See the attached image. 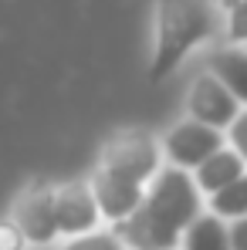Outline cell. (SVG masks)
I'll use <instances>...</instances> for the list:
<instances>
[{"instance_id":"cell-9","label":"cell","mask_w":247,"mask_h":250,"mask_svg":"<svg viewBox=\"0 0 247 250\" xmlns=\"http://www.w3.org/2000/svg\"><path fill=\"white\" fill-rule=\"evenodd\" d=\"M193 169H197V189L213 193V189H220V186H227V183L244 176V156L220 146L217 152H210L203 163H197Z\"/></svg>"},{"instance_id":"cell-7","label":"cell","mask_w":247,"mask_h":250,"mask_svg":"<svg viewBox=\"0 0 247 250\" xmlns=\"http://www.w3.org/2000/svg\"><path fill=\"white\" fill-rule=\"evenodd\" d=\"M220 146H224L220 128L203 125V122H197V119L176 125L169 132V139H166V152H169V159L180 169H193L197 163H203L210 152H217Z\"/></svg>"},{"instance_id":"cell-11","label":"cell","mask_w":247,"mask_h":250,"mask_svg":"<svg viewBox=\"0 0 247 250\" xmlns=\"http://www.w3.org/2000/svg\"><path fill=\"white\" fill-rule=\"evenodd\" d=\"M180 240H183V250H230L227 244V227H224V220L220 216H193L190 223H186V230L180 233Z\"/></svg>"},{"instance_id":"cell-12","label":"cell","mask_w":247,"mask_h":250,"mask_svg":"<svg viewBox=\"0 0 247 250\" xmlns=\"http://www.w3.org/2000/svg\"><path fill=\"white\" fill-rule=\"evenodd\" d=\"M210 209H213V216H230V220L244 216L247 213V179L244 176L227 183V186H220V189H213L210 193Z\"/></svg>"},{"instance_id":"cell-16","label":"cell","mask_w":247,"mask_h":250,"mask_svg":"<svg viewBox=\"0 0 247 250\" xmlns=\"http://www.w3.org/2000/svg\"><path fill=\"white\" fill-rule=\"evenodd\" d=\"M230 125H234V146H237V152H244L247 149V122H244V115L237 112Z\"/></svg>"},{"instance_id":"cell-10","label":"cell","mask_w":247,"mask_h":250,"mask_svg":"<svg viewBox=\"0 0 247 250\" xmlns=\"http://www.w3.org/2000/svg\"><path fill=\"white\" fill-rule=\"evenodd\" d=\"M210 75L220 84L230 88V95L237 102L247 98V54L241 47H227V51H217L210 58Z\"/></svg>"},{"instance_id":"cell-8","label":"cell","mask_w":247,"mask_h":250,"mask_svg":"<svg viewBox=\"0 0 247 250\" xmlns=\"http://www.w3.org/2000/svg\"><path fill=\"white\" fill-rule=\"evenodd\" d=\"M88 189L95 196L98 216H109V220L129 216L142 200V183H132V179H125L119 172H109V169H98Z\"/></svg>"},{"instance_id":"cell-2","label":"cell","mask_w":247,"mask_h":250,"mask_svg":"<svg viewBox=\"0 0 247 250\" xmlns=\"http://www.w3.org/2000/svg\"><path fill=\"white\" fill-rule=\"evenodd\" d=\"M213 27V17L203 0H166L159 10V34H156V58H153V82L169 75L183 54L200 44Z\"/></svg>"},{"instance_id":"cell-1","label":"cell","mask_w":247,"mask_h":250,"mask_svg":"<svg viewBox=\"0 0 247 250\" xmlns=\"http://www.w3.org/2000/svg\"><path fill=\"white\" fill-rule=\"evenodd\" d=\"M200 213V189L186 169H163L139 207L115 220V237L132 250H173L186 223Z\"/></svg>"},{"instance_id":"cell-5","label":"cell","mask_w":247,"mask_h":250,"mask_svg":"<svg viewBox=\"0 0 247 250\" xmlns=\"http://www.w3.org/2000/svg\"><path fill=\"white\" fill-rule=\"evenodd\" d=\"M51 203H54V227H58V233L78 237V233H88L98 223L95 196H91V189L85 183H65V186L51 189Z\"/></svg>"},{"instance_id":"cell-4","label":"cell","mask_w":247,"mask_h":250,"mask_svg":"<svg viewBox=\"0 0 247 250\" xmlns=\"http://www.w3.org/2000/svg\"><path fill=\"white\" fill-rule=\"evenodd\" d=\"M24 240L31 244H51L58 237V227H54V203H51V186L34 183L27 186L17 203H14V220H10Z\"/></svg>"},{"instance_id":"cell-15","label":"cell","mask_w":247,"mask_h":250,"mask_svg":"<svg viewBox=\"0 0 247 250\" xmlns=\"http://www.w3.org/2000/svg\"><path fill=\"white\" fill-rule=\"evenodd\" d=\"M227 244H230V250H247V223H244V216H237L234 227L227 230Z\"/></svg>"},{"instance_id":"cell-3","label":"cell","mask_w":247,"mask_h":250,"mask_svg":"<svg viewBox=\"0 0 247 250\" xmlns=\"http://www.w3.org/2000/svg\"><path fill=\"white\" fill-rule=\"evenodd\" d=\"M156 163H159V152L149 132H125L105 146V156H102V169L119 172L132 183H146L149 176H156Z\"/></svg>"},{"instance_id":"cell-13","label":"cell","mask_w":247,"mask_h":250,"mask_svg":"<svg viewBox=\"0 0 247 250\" xmlns=\"http://www.w3.org/2000/svg\"><path fill=\"white\" fill-rule=\"evenodd\" d=\"M65 250H125L115 233H78Z\"/></svg>"},{"instance_id":"cell-14","label":"cell","mask_w":247,"mask_h":250,"mask_svg":"<svg viewBox=\"0 0 247 250\" xmlns=\"http://www.w3.org/2000/svg\"><path fill=\"white\" fill-rule=\"evenodd\" d=\"M21 247H24L21 230H17L10 220H0V250H21Z\"/></svg>"},{"instance_id":"cell-6","label":"cell","mask_w":247,"mask_h":250,"mask_svg":"<svg viewBox=\"0 0 247 250\" xmlns=\"http://www.w3.org/2000/svg\"><path fill=\"white\" fill-rule=\"evenodd\" d=\"M186 105H190L197 122L213 125V128H227L234 122V115L241 112V102L230 95L227 84H220L213 75H203V78L193 82V91H190Z\"/></svg>"}]
</instances>
